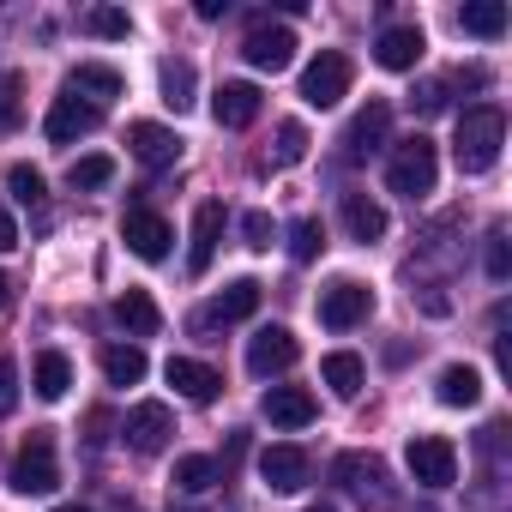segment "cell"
<instances>
[{"label":"cell","instance_id":"cell-36","mask_svg":"<svg viewBox=\"0 0 512 512\" xmlns=\"http://www.w3.org/2000/svg\"><path fill=\"white\" fill-rule=\"evenodd\" d=\"M85 31H91V37H127L133 19H127L121 7H91V13H85Z\"/></svg>","mask_w":512,"mask_h":512},{"label":"cell","instance_id":"cell-28","mask_svg":"<svg viewBox=\"0 0 512 512\" xmlns=\"http://www.w3.org/2000/svg\"><path fill=\"white\" fill-rule=\"evenodd\" d=\"M458 31L494 43V37H506V7H500V0H470V7L458 13Z\"/></svg>","mask_w":512,"mask_h":512},{"label":"cell","instance_id":"cell-29","mask_svg":"<svg viewBox=\"0 0 512 512\" xmlns=\"http://www.w3.org/2000/svg\"><path fill=\"white\" fill-rule=\"evenodd\" d=\"M145 368H151V362H145L139 344H109V350H103V374H109V386H139Z\"/></svg>","mask_w":512,"mask_h":512},{"label":"cell","instance_id":"cell-20","mask_svg":"<svg viewBox=\"0 0 512 512\" xmlns=\"http://www.w3.org/2000/svg\"><path fill=\"white\" fill-rule=\"evenodd\" d=\"M217 235H223V205H217V199H205V205L193 211V247H187V272H193V278H205V272H211Z\"/></svg>","mask_w":512,"mask_h":512},{"label":"cell","instance_id":"cell-26","mask_svg":"<svg viewBox=\"0 0 512 512\" xmlns=\"http://www.w3.org/2000/svg\"><path fill=\"white\" fill-rule=\"evenodd\" d=\"M31 386H37V398H67V386H73V362L61 356V350H43L37 356V368H31Z\"/></svg>","mask_w":512,"mask_h":512},{"label":"cell","instance_id":"cell-31","mask_svg":"<svg viewBox=\"0 0 512 512\" xmlns=\"http://www.w3.org/2000/svg\"><path fill=\"white\" fill-rule=\"evenodd\" d=\"M217 476H223V470H217V458H205V452L175 458V488H181V494H205Z\"/></svg>","mask_w":512,"mask_h":512},{"label":"cell","instance_id":"cell-3","mask_svg":"<svg viewBox=\"0 0 512 512\" xmlns=\"http://www.w3.org/2000/svg\"><path fill=\"white\" fill-rule=\"evenodd\" d=\"M344 97H350V55L320 49V55L302 67V103H308V109H338Z\"/></svg>","mask_w":512,"mask_h":512},{"label":"cell","instance_id":"cell-25","mask_svg":"<svg viewBox=\"0 0 512 512\" xmlns=\"http://www.w3.org/2000/svg\"><path fill=\"white\" fill-rule=\"evenodd\" d=\"M344 229H350L356 241H380V235H386V211H380L368 193H344Z\"/></svg>","mask_w":512,"mask_h":512},{"label":"cell","instance_id":"cell-1","mask_svg":"<svg viewBox=\"0 0 512 512\" xmlns=\"http://www.w3.org/2000/svg\"><path fill=\"white\" fill-rule=\"evenodd\" d=\"M500 145H506V115L494 103H476L458 115V169L464 175H488L500 163Z\"/></svg>","mask_w":512,"mask_h":512},{"label":"cell","instance_id":"cell-14","mask_svg":"<svg viewBox=\"0 0 512 512\" xmlns=\"http://www.w3.org/2000/svg\"><path fill=\"white\" fill-rule=\"evenodd\" d=\"M386 127H392V103L368 97V109H356V121L344 127V157H350V163L374 157V151L386 145Z\"/></svg>","mask_w":512,"mask_h":512},{"label":"cell","instance_id":"cell-39","mask_svg":"<svg viewBox=\"0 0 512 512\" xmlns=\"http://www.w3.org/2000/svg\"><path fill=\"white\" fill-rule=\"evenodd\" d=\"M19 410V368H13V356L0 350V416H13Z\"/></svg>","mask_w":512,"mask_h":512},{"label":"cell","instance_id":"cell-45","mask_svg":"<svg viewBox=\"0 0 512 512\" xmlns=\"http://www.w3.org/2000/svg\"><path fill=\"white\" fill-rule=\"evenodd\" d=\"M302 512H338V506H302Z\"/></svg>","mask_w":512,"mask_h":512},{"label":"cell","instance_id":"cell-13","mask_svg":"<svg viewBox=\"0 0 512 512\" xmlns=\"http://www.w3.org/2000/svg\"><path fill=\"white\" fill-rule=\"evenodd\" d=\"M121 241L139 253V260L157 266V260H169V241H175V235H169V223H163L151 205H133V211L121 217Z\"/></svg>","mask_w":512,"mask_h":512},{"label":"cell","instance_id":"cell-16","mask_svg":"<svg viewBox=\"0 0 512 512\" xmlns=\"http://www.w3.org/2000/svg\"><path fill=\"white\" fill-rule=\"evenodd\" d=\"M253 314H260V284H253V278H235V284L193 320V332H205V326H235V320H253Z\"/></svg>","mask_w":512,"mask_h":512},{"label":"cell","instance_id":"cell-35","mask_svg":"<svg viewBox=\"0 0 512 512\" xmlns=\"http://www.w3.org/2000/svg\"><path fill=\"white\" fill-rule=\"evenodd\" d=\"M302 157H308V127H302V121H284V127H278V151H272V163H278V169H296Z\"/></svg>","mask_w":512,"mask_h":512},{"label":"cell","instance_id":"cell-44","mask_svg":"<svg viewBox=\"0 0 512 512\" xmlns=\"http://www.w3.org/2000/svg\"><path fill=\"white\" fill-rule=\"evenodd\" d=\"M55 512H91V506H55Z\"/></svg>","mask_w":512,"mask_h":512},{"label":"cell","instance_id":"cell-43","mask_svg":"<svg viewBox=\"0 0 512 512\" xmlns=\"http://www.w3.org/2000/svg\"><path fill=\"white\" fill-rule=\"evenodd\" d=\"M7 302H13V278H7V272H0V308H7Z\"/></svg>","mask_w":512,"mask_h":512},{"label":"cell","instance_id":"cell-37","mask_svg":"<svg viewBox=\"0 0 512 512\" xmlns=\"http://www.w3.org/2000/svg\"><path fill=\"white\" fill-rule=\"evenodd\" d=\"M7 187H13V199H25V205H43V175H37L31 163H13Z\"/></svg>","mask_w":512,"mask_h":512},{"label":"cell","instance_id":"cell-5","mask_svg":"<svg viewBox=\"0 0 512 512\" xmlns=\"http://www.w3.org/2000/svg\"><path fill=\"white\" fill-rule=\"evenodd\" d=\"M13 488L19 494H55L61 488V464H55V440L37 428L25 446H19V458H13Z\"/></svg>","mask_w":512,"mask_h":512},{"label":"cell","instance_id":"cell-38","mask_svg":"<svg viewBox=\"0 0 512 512\" xmlns=\"http://www.w3.org/2000/svg\"><path fill=\"white\" fill-rule=\"evenodd\" d=\"M488 278L506 284L512 278V253H506V229H488Z\"/></svg>","mask_w":512,"mask_h":512},{"label":"cell","instance_id":"cell-6","mask_svg":"<svg viewBox=\"0 0 512 512\" xmlns=\"http://www.w3.org/2000/svg\"><path fill=\"white\" fill-rule=\"evenodd\" d=\"M404 464H410V476L422 488H452L458 482V446L440 440V434H416L410 452H404Z\"/></svg>","mask_w":512,"mask_h":512},{"label":"cell","instance_id":"cell-41","mask_svg":"<svg viewBox=\"0 0 512 512\" xmlns=\"http://www.w3.org/2000/svg\"><path fill=\"white\" fill-rule=\"evenodd\" d=\"M410 109H422V115H440V109H446V85H440V79H428V85L410 97Z\"/></svg>","mask_w":512,"mask_h":512},{"label":"cell","instance_id":"cell-4","mask_svg":"<svg viewBox=\"0 0 512 512\" xmlns=\"http://www.w3.org/2000/svg\"><path fill=\"white\" fill-rule=\"evenodd\" d=\"M332 476L368 506V512H392V488H386V464L374 458V452H344L338 464H332Z\"/></svg>","mask_w":512,"mask_h":512},{"label":"cell","instance_id":"cell-9","mask_svg":"<svg viewBox=\"0 0 512 512\" xmlns=\"http://www.w3.org/2000/svg\"><path fill=\"white\" fill-rule=\"evenodd\" d=\"M121 434H127V446L133 452H163L169 446V434H175V416H169V404H157V398H145V404H133L127 410V422H121Z\"/></svg>","mask_w":512,"mask_h":512},{"label":"cell","instance_id":"cell-34","mask_svg":"<svg viewBox=\"0 0 512 512\" xmlns=\"http://www.w3.org/2000/svg\"><path fill=\"white\" fill-rule=\"evenodd\" d=\"M320 247H326V223L320 217H302L296 229H290V260H320Z\"/></svg>","mask_w":512,"mask_h":512},{"label":"cell","instance_id":"cell-32","mask_svg":"<svg viewBox=\"0 0 512 512\" xmlns=\"http://www.w3.org/2000/svg\"><path fill=\"white\" fill-rule=\"evenodd\" d=\"M19 121H25V79L0 67V133H19Z\"/></svg>","mask_w":512,"mask_h":512},{"label":"cell","instance_id":"cell-21","mask_svg":"<svg viewBox=\"0 0 512 512\" xmlns=\"http://www.w3.org/2000/svg\"><path fill=\"white\" fill-rule=\"evenodd\" d=\"M314 416H320L314 392H302V386H272L266 392V422L272 428H308Z\"/></svg>","mask_w":512,"mask_h":512},{"label":"cell","instance_id":"cell-27","mask_svg":"<svg viewBox=\"0 0 512 512\" xmlns=\"http://www.w3.org/2000/svg\"><path fill=\"white\" fill-rule=\"evenodd\" d=\"M440 404H446V410H470V404H482V374L464 368V362H452V368L440 374Z\"/></svg>","mask_w":512,"mask_h":512},{"label":"cell","instance_id":"cell-18","mask_svg":"<svg viewBox=\"0 0 512 512\" xmlns=\"http://www.w3.org/2000/svg\"><path fill=\"white\" fill-rule=\"evenodd\" d=\"M127 145H133V157L151 163V169H163V163L181 157V133H175V127H157V121H133V127H127Z\"/></svg>","mask_w":512,"mask_h":512},{"label":"cell","instance_id":"cell-7","mask_svg":"<svg viewBox=\"0 0 512 512\" xmlns=\"http://www.w3.org/2000/svg\"><path fill=\"white\" fill-rule=\"evenodd\" d=\"M368 314H374V290H368V284L338 278L332 290H320V326H326V332H350V326H362Z\"/></svg>","mask_w":512,"mask_h":512},{"label":"cell","instance_id":"cell-24","mask_svg":"<svg viewBox=\"0 0 512 512\" xmlns=\"http://www.w3.org/2000/svg\"><path fill=\"white\" fill-rule=\"evenodd\" d=\"M320 380H326L338 398H356V392H362V380H368V368H362V356H356V350H332V356L320 362Z\"/></svg>","mask_w":512,"mask_h":512},{"label":"cell","instance_id":"cell-23","mask_svg":"<svg viewBox=\"0 0 512 512\" xmlns=\"http://www.w3.org/2000/svg\"><path fill=\"white\" fill-rule=\"evenodd\" d=\"M67 91H73L79 103L103 109V103H115V97H121V73H115V67H97V61H85V67L67 79Z\"/></svg>","mask_w":512,"mask_h":512},{"label":"cell","instance_id":"cell-40","mask_svg":"<svg viewBox=\"0 0 512 512\" xmlns=\"http://www.w3.org/2000/svg\"><path fill=\"white\" fill-rule=\"evenodd\" d=\"M241 235H247V247H272V217L266 211H247L241 217Z\"/></svg>","mask_w":512,"mask_h":512},{"label":"cell","instance_id":"cell-17","mask_svg":"<svg viewBox=\"0 0 512 512\" xmlns=\"http://www.w3.org/2000/svg\"><path fill=\"white\" fill-rule=\"evenodd\" d=\"M422 49H428L422 25H386L380 43H374V61H380L386 73H410V67L422 61Z\"/></svg>","mask_w":512,"mask_h":512},{"label":"cell","instance_id":"cell-2","mask_svg":"<svg viewBox=\"0 0 512 512\" xmlns=\"http://www.w3.org/2000/svg\"><path fill=\"white\" fill-rule=\"evenodd\" d=\"M434 181H440L434 139H428V133L404 139V145L392 151V163H386V187H392V193H404V199H422V193H434Z\"/></svg>","mask_w":512,"mask_h":512},{"label":"cell","instance_id":"cell-42","mask_svg":"<svg viewBox=\"0 0 512 512\" xmlns=\"http://www.w3.org/2000/svg\"><path fill=\"white\" fill-rule=\"evenodd\" d=\"M7 247H19V223H13L7 211H0V253H7Z\"/></svg>","mask_w":512,"mask_h":512},{"label":"cell","instance_id":"cell-15","mask_svg":"<svg viewBox=\"0 0 512 512\" xmlns=\"http://www.w3.org/2000/svg\"><path fill=\"white\" fill-rule=\"evenodd\" d=\"M97 121H103V109H91V103H79V97L67 91V97H55V109H49L43 133H49V145H73V139L97 133Z\"/></svg>","mask_w":512,"mask_h":512},{"label":"cell","instance_id":"cell-12","mask_svg":"<svg viewBox=\"0 0 512 512\" xmlns=\"http://www.w3.org/2000/svg\"><path fill=\"white\" fill-rule=\"evenodd\" d=\"M308 476H314V458L302 446H266L260 452V482L272 494H296V488H308Z\"/></svg>","mask_w":512,"mask_h":512},{"label":"cell","instance_id":"cell-30","mask_svg":"<svg viewBox=\"0 0 512 512\" xmlns=\"http://www.w3.org/2000/svg\"><path fill=\"white\" fill-rule=\"evenodd\" d=\"M193 85H199L193 61H163V103H169L175 115H187V109H193Z\"/></svg>","mask_w":512,"mask_h":512},{"label":"cell","instance_id":"cell-11","mask_svg":"<svg viewBox=\"0 0 512 512\" xmlns=\"http://www.w3.org/2000/svg\"><path fill=\"white\" fill-rule=\"evenodd\" d=\"M260 109H266V97H260V85H247V79H223L217 97H211V115H217V127H229V133L253 127V121H260Z\"/></svg>","mask_w":512,"mask_h":512},{"label":"cell","instance_id":"cell-8","mask_svg":"<svg viewBox=\"0 0 512 512\" xmlns=\"http://www.w3.org/2000/svg\"><path fill=\"white\" fill-rule=\"evenodd\" d=\"M296 356H302V344H296L284 326H260V332L247 338V374H253V380L290 374V368H296Z\"/></svg>","mask_w":512,"mask_h":512},{"label":"cell","instance_id":"cell-22","mask_svg":"<svg viewBox=\"0 0 512 512\" xmlns=\"http://www.w3.org/2000/svg\"><path fill=\"white\" fill-rule=\"evenodd\" d=\"M115 326H121L127 338H157V332H163V314H157V302H151L145 290H121V296H115Z\"/></svg>","mask_w":512,"mask_h":512},{"label":"cell","instance_id":"cell-19","mask_svg":"<svg viewBox=\"0 0 512 512\" xmlns=\"http://www.w3.org/2000/svg\"><path fill=\"white\" fill-rule=\"evenodd\" d=\"M169 386L187 398V404H211L217 398V386H223V374L217 368H205V362H193V356H169Z\"/></svg>","mask_w":512,"mask_h":512},{"label":"cell","instance_id":"cell-33","mask_svg":"<svg viewBox=\"0 0 512 512\" xmlns=\"http://www.w3.org/2000/svg\"><path fill=\"white\" fill-rule=\"evenodd\" d=\"M115 181V157H79L73 169H67V187L73 193H97V187H109Z\"/></svg>","mask_w":512,"mask_h":512},{"label":"cell","instance_id":"cell-10","mask_svg":"<svg viewBox=\"0 0 512 512\" xmlns=\"http://www.w3.org/2000/svg\"><path fill=\"white\" fill-rule=\"evenodd\" d=\"M241 55H247V67H260V73H284L296 61V31L290 25H253Z\"/></svg>","mask_w":512,"mask_h":512}]
</instances>
